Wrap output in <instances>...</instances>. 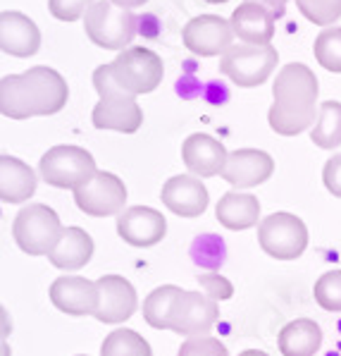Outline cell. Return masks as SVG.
<instances>
[{
	"mask_svg": "<svg viewBox=\"0 0 341 356\" xmlns=\"http://www.w3.org/2000/svg\"><path fill=\"white\" fill-rule=\"evenodd\" d=\"M69 86L58 70L36 65L22 74L0 79V113L10 120H29L36 115H58L67 106Z\"/></svg>",
	"mask_w": 341,
	"mask_h": 356,
	"instance_id": "2",
	"label": "cell"
},
{
	"mask_svg": "<svg viewBox=\"0 0 341 356\" xmlns=\"http://www.w3.org/2000/svg\"><path fill=\"white\" fill-rule=\"evenodd\" d=\"M186 289L177 287V284H163L156 287L144 299V321L156 330H169L172 327V316L177 309L179 299L184 297Z\"/></svg>",
	"mask_w": 341,
	"mask_h": 356,
	"instance_id": "25",
	"label": "cell"
},
{
	"mask_svg": "<svg viewBox=\"0 0 341 356\" xmlns=\"http://www.w3.org/2000/svg\"><path fill=\"white\" fill-rule=\"evenodd\" d=\"M34 194V170L15 156H0V199L3 204H26Z\"/></svg>",
	"mask_w": 341,
	"mask_h": 356,
	"instance_id": "22",
	"label": "cell"
},
{
	"mask_svg": "<svg viewBox=\"0 0 341 356\" xmlns=\"http://www.w3.org/2000/svg\"><path fill=\"white\" fill-rule=\"evenodd\" d=\"M51 301L67 316H96L98 282L79 275H63L51 284Z\"/></svg>",
	"mask_w": 341,
	"mask_h": 356,
	"instance_id": "18",
	"label": "cell"
},
{
	"mask_svg": "<svg viewBox=\"0 0 341 356\" xmlns=\"http://www.w3.org/2000/svg\"><path fill=\"white\" fill-rule=\"evenodd\" d=\"M296 8L317 26H332L341 17V0H296Z\"/></svg>",
	"mask_w": 341,
	"mask_h": 356,
	"instance_id": "30",
	"label": "cell"
},
{
	"mask_svg": "<svg viewBox=\"0 0 341 356\" xmlns=\"http://www.w3.org/2000/svg\"><path fill=\"white\" fill-rule=\"evenodd\" d=\"M136 15L113 5L110 0H96L84 15V31L98 48L122 53L136 36Z\"/></svg>",
	"mask_w": 341,
	"mask_h": 356,
	"instance_id": "4",
	"label": "cell"
},
{
	"mask_svg": "<svg viewBox=\"0 0 341 356\" xmlns=\"http://www.w3.org/2000/svg\"><path fill=\"white\" fill-rule=\"evenodd\" d=\"M101 356H153L151 344L136 330L129 327H117L103 339Z\"/></svg>",
	"mask_w": 341,
	"mask_h": 356,
	"instance_id": "27",
	"label": "cell"
},
{
	"mask_svg": "<svg viewBox=\"0 0 341 356\" xmlns=\"http://www.w3.org/2000/svg\"><path fill=\"white\" fill-rule=\"evenodd\" d=\"M234 26L232 19H224L219 15H198L189 19L181 31L186 51L198 58H215L224 56L234 46Z\"/></svg>",
	"mask_w": 341,
	"mask_h": 356,
	"instance_id": "11",
	"label": "cell"
},
{
	"mask_svg": "<svg viewBox=\"0 0 341 356\" xmlns=\"http://www.w3.org/2000/svg\"><path fill=\"white\" fill-rule=\"evenodd\" d=\"M246 3H258V5H263V8H267L269 13L274 15V17H279V15L284 13V8H287V0H246Z\"/></svg>",
	"mask_w": 341,
	"mask_h": 356,
	"instance_id": "36",
	"label": "cell"
},
{
	"mask_svg": "<svg viewBox=\"0 0 341 356\" xmlns=\"http://www.w3.org/2000/svg\"><path fill=\"white\" fill-rule=\"evenodd\" d=\"M93 86L98 91V103L91 113V122L96 129H113L122 134H134L144 124V111L136 103V96L124 91L115 81L113 70L101 65L93 72Z\"/></svg>",
	"mask_w": 341,
	"mask_h": 356,
	"instance_id": "3",
	"label": "cell"
},
{
	"mask_svg": "<svg viewBox=\"0 0 341 356\" xmlns=\"http://www.w3.org/2000/svg\"><path fill=\"white\" fill-rule=\"evenodd\" d=\"M93 256V239L86 229L81 227H65L60 242L55 244V249L51 251L48 261L53 263L60 270H79Z\"/></svg>",
	"mask_w": 341,
	"mask_h": 356,
	"instance_id": "23",
	"label": "cell"
},
{
	"mask_svg": "<svg viewBox=\"0 0 341 356\" xmlns=\"http://www.w3.org/2000/svg\"><path fill=\"white\" fill-rule=\"evenodd\" d=\"M317 94H320V84L308 65H284L274 79V103L267 113V122L272 131L282 136H299L301 131L313 129V124L317 122V115H320Z\"/></svg>",
	"mask_w": 341,
	"mask_h": 356,
	"instance_id": "1",
	"label": "cell"
},
{
	"mask_svg": "<svg viewBox=\"0 0 341 356\" xmlns=\"http://www.w3.org/2000/svg\"><path fill=\"white\" fill-rule=\"evenodd\" d=\"M191 259L198 266L217 270L224 261V239L217 237V234H201V237H196L194 244H191Z\"/></svg>",
	"mask_w": 341,
	"mask_h": 356,
	"instance_id": "29",
	"label": "cell"
},
{
	"mask_svg": "<svg viewBox=\"0 0 341 356\" xmlns=\"http://www.w3.org/2000/svg\"><path fill=\"white\" fill-rule=\"evenodd\" d=\"M72 194L76 208L91 218L119 216V213L126 211V187L113 172L98 170L89 182L79 184Z\"/></svg>",
	"mask_w": 341,
	"mask_h": 356,
	"instance_id": "10",
	"label": "cell"
},
{
	"mask_svg": "<svg viewBox=\"0 0 341 356\" xmlns=\"http://www.w3.org/2000/svg\"><path fill=\"white\" fill-rule=\"evenodd\" d=\"M117 234L129 246L148 249L163 242L167 234V220L151 206H131L117 216Z\"/></svg>",
	"mask_w": 341,
	"mask_h": 356,
	"instance_id": "14",
	"label": "cell"
},
{
	"mask_svg": "<svg viewBox=\"0 0 341 356\" xmlns=\"http://www.w3.org/2000/svg\"><path fill=\"white\" fill-rule=\"evenodd\" d=\"M219 318V306L215 299H210L206 292H189L179 299L172 316V327L181 337H201L213 330V325Z\"/></svg>",
	"mask_w": 341,
	"mask_h": 356,
	"instance_id": "13",
	"label": "cell"
},
{
	"mask_svg": "<svg viewBox=\"0 0 341 356\" xmlns=\"http://www.w3.org/2000/svg\"><path fill=\"white\" fill-rule=\"evenodd\" d=\"M279 53L272 46H251V43H234L219 58V72L227 74L241 89L260 86L277 70Z\"/></svg>",
	"mask_w": 341,
	"mask_h": 356,
	"instance_id": "8",
	"label": "cell"
},
{
	"mask_svg": "<svg viewBox=\"0 0 341 356\" xmlns=\"http://www.w3.org/2000/svg\"><path fill=\"white\" fill-rule=\"evenodd\" d=\"M274 172L272 156L260 149H236L229 153L227 165L219 177L227 184H232L234 191L253 189L258 184L267 182Z\"/></svg>",
	"mask_w": 341,
	"mask_h": 356,
	"instance_id": "15",
	"label": "cell"
},
{
	"mask_svg": "<svg viewBox=\"0 0 341 356\" xmlns=\"http://www.w3.org/2000/svg\"><path fill=\"white\" fill-rule=\"evenodd\" d=\"M96 0H48V10L60 22H76L81 19Z\"/></svg>",
	"mask_w": 341,
	"mask_h": 356,
	"instance_id": "34",
	"label": "cell"
},
{
	"mask_svg": "<svg viewBox=\"0 0 341 356\" xmlns=\"http://www.w3.org/2000/svg\"><path fill=\"white\" fill-rule=\"evenodd\" d=\"M239 356H269L267 352H260V349H246V352H241Z\"/></svg>",
	"mask_w": 341,
	"mask_h": 356,
	"instance_id": "38",
	"label": "cell"
},
{
	"mask_svg": "<svg viewBox=\"0 0 341 356\" xmlns=\"http://www.w3.org/2000/svg\"><path fill=\"white\" fill-rule=\"evenodd\" d=\"M98 311L93 318L115 325L124 323L139 309V297L136 289L126 277L122 275H103L98 277Z\"/></svg>",
	"mask_w": 341,
	"mask_h": 356,
	"instance_id": "12",
	"label": "cell"
},
{
	"mask_svg": "<svg viewBox=\"0 0 341 356\" xmlns=\"http://www.w3.org/2000/svg\"><path fill=\"white\" fill-rule=\"evenodd\" d=\"M76 356H86V354H76Z\"/></svg>",
	"mask_w": 341,
	"mask_h": 356,
	"instance_id": "40",
	"label": "cell"
},
{
	"mask_svg": "<svg viewBox=\"0 0 341 356\" xmlns=\"http://www.w3.org/2000/svg\"><path fill=\"white\" fill-rule=\"evenodd\" d=\"M206 3H213V5H219V3H229V0H206Z\"/></svg>",
	"mask_w": 341,
	"mask_h": 356,
	"instance_id": "39",
	"label": "cell"
},
{
	"mask_svg": "<svg viewBox=\"0 0 341 356\" xmlns=\"http://www.w3.org/2000/svg\"><path fill=\"white\" fill-rule=\"evenodd\" d=\"M322 184L332 196L341 199V153L332 156L322 168Z\"/></svg>",
	"mask_w": 341,
	"mask_h": 356,
	"instance_id": "35",
	"label": "cell"
},
{
	"mask_svg": "<svg viewBox=\"0 0 341 356\" xmlns=\"http://www.w3.org/2000/svg\"><path fill=\"white\" fill-rule=\"evenodd\" d=\"M41 48V31L36 22L17 10L0 13V51L15 58H31Z\"/></svg>",
	"mask_w": 341,
	"mask_h": 356,
	"instance_id": "19",
	"label": "cell"
},
{
	"mask_svg": "<svg viewBox=\"0 0 341 356\" xmlns=\"http://www.w3.org/2000/svg\"><path fill=\"white\" fill-rule=\"evenodd\" d=\"M310 141L324 151H332L341 146V103L324 101L320 106L317 122L310 129Z\"/></svg>",
	"mask_w": 341,
	"mask_h": 356,
	"instance_id": "26",
	"label": "cell"
},
{
	"mask_svg": "<svg viewBox=\"0 0 341 356\" xmlns=\"http://www.w3.org/2000/svg\"><path fill=\"white\" fill-rule=\"evenodd\" d=\"M110 70H113L115 81L131 96L156 91L165 76L163 58L146 46H129L126 51L117 53L110 63Z\"/></svg>",
	"mask_w": 341,
	"mask_h": 356,
	"instance_id": "7",
	"label": "cell"
},
{
	"mask_svg": "<svg viewBox=\"0 0 341 356\" xmlns=\"http://www.w3.org/2000/svg\"><path fill=\"white\" fill-rule=\"evenodd\" d=\"M258 244L277 261H296L308 249V227L294 213H272L258 225Z\"/></svg>",
	"mask_w": 341,
	"mask_h": 356,
	"instance_id": "9",
	"label": "cell"
},
{
	"mask_svg": "<svg viewBox=\"0 0 341 356\" xmlns=\"http://www.w3.org/2000/svg\"><path fill=\"white\" fill-rule=\"evenodd\" d=\"M160 199L179 218H198L208 208V189L196 175H174L163 184Z\"/></svg>",
	"mask_w": 341,
	"mask_h": 356,
	"instance_id": "17",
	"label": "cell"
},
{
	"mask_svg": "<svg viewBox=\"0 0 341 356\" xmlns=\"http://www.w3.org/2000/svg\"><path fill=\"white\" fill-rule=\"evenodd\" d=\"M227 158L229 153L222 141H217L210 134H203V131L189 134L181 144V161H184L186 170L201 179L222 175Z\"/></svg>",
	"mask_w": 341,
	"mask_h": 356,
	"instance_id": "16",
	"label": "cell"
},
{
	"mask_svg": "<svg viewBox=\"0 0 341 356\" xmlns=\"http://www.w3.org/2000/svg\"><path fill=\"white\" fill-rule=\"evenodd\" d=\"M98 172L96 161L86 149L72 144H60L48 149L38 161V175L55 189H76Z\"/></svg>",
	"mask_w": 341,
	"mask_h": 356,
	"instance_id": "6",
	"label": "cell"
},
{
	"mask_svg": "<svg viewBox=\"0 0 341 356\" xmlns=\"http://www.w3.org/2000/svg\"><path fill=\"white\" fill-rule=\"evenodd\" d=\"M232 26L241 43L269 46L274 36V15L258 3H244L232 13Z\"/></svg>",
	"mask_w": 341,
	"mask_h": 356,
	"instance_id": "20",
	"label": "cell"
},
{
	"mask_svg": "<svg viewBox=\"0 0 341 356\" xmlns=\"http://www.w3.org/2000/svg\"><path fill=\"white\" fill-rule=\"evenodd\" d=\"M65 227L58 213L46 204H29L15 216L13 237L17 246L29 256H51L60 242Z\"/></svg>",
	"mask_w": 341,
	"mask_h": 356,
	"instance_id": "5",
	"label": "cell"
},
{
	"mask_svg": "<svg viewBox=\"0 0 341 356\" xmlns=\"http://www.w3.org/2000/svg\"><path fill=\"white\" fill-rule=\"evenodd\" d=\"M198 284H201V292H206L210 299H215L217 304L219 301H227L234 297V284L227 280L224 275H219L217 270H210V273H201L196 277Z\"/></svg>",
	"mask_w": 341,
	"mask_h": 356,
	"instance_id": "33",
	"label": "cell"
},
{
	"mask_svg": "<svg viewBox=\"0 0 341 356\" xmlns=\"http://www.w3.org/2000/svg\"><path fill=\"white\" fill-rule=\"evenodd\" d=\"M313 53L327 72L341 74V26H327L324 31H320Z\"/></svg>",
	"mask_w": 341,
	"mask_h": 356,
	"instance_id": "28",
	"label": "cell"
},
{
	"mask_svg": "<svg viewBox=\"0 0 341 356\" xmlns=\"http://www.w3.org/2000/svg\"><path fill=\"white\" fill-rule=\"evenodd\" d=\"M277 344L282 356H315L322 347V327L313 318L289 321L279 330Z\"/></svg>",
	"mask_w": 341,
	"mask_h": 356,
	"instance_id": "24",
	"label": "cell"
},
{
	"mask_svg": "<svg viewBox=\"0 0 341 356\" xmlns=\"http://www.w3.org/2000/svg\"><path fill=\"white\" fill-rule=\"evenodd\" d=\"M215 218L222 227L232 232H244V229L260 225V201L244 191H227L224 196H219Z\"/></svg>",
	"mask_w": 341,
	"mask_h": 356,
	"instance_id": "21",
	"label": "cell"
},
{
	"mask_svg": "<svg viewBox=\"0 0 341 356\" xmlns=\"http://www.w3.org/2000/svg\"><path fill=\"white\" fill-rule=\"evenodd\" d=\"M313 297H315L320 309L341 314V270L324 273L313 287Z\"/></svg>",
	"mask_w": 341,
	"mask_h": 356,
	"instance_id": "31",
	"label": "cell"
},
{
	"mask_svg": "<svg viewBox=\"0 0 341 356\" xmlns=\"http://www.w3.org/2000/svg\"><path fill=\"white\" fill-rule=\"evenodd\" d=\"M110 3L122 10H136V8H141V5H146L148 0H110Z\"/></svg>",
	"mask_w": 341,
	"mask_h": 356,
	"instance_id": "37",
	"label": "cell"
},
{
	"mask_svg": "<svg viewBox=\"0 0 341 356\" xmlns=\"http://www.w3.org/2000/svg\"><path fill=\"white\" fill-rule=\"evenodd\" d=\"M177 356H229V352L217 337L201 335V337H186L181 342Z\"/></svg>",
	"mask_w": 341,
	"mask_h": 356,
	"instance_id": "32",
	"label": "cell"
}]
</instances>
